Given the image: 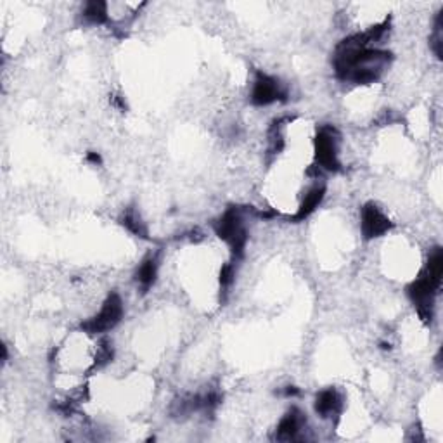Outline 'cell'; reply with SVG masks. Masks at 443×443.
<instances>
[{
	"label": "cell",
	"mask_w": 443,
	"mask_h": 443,
	"mask_svg": "<svg viewBox=\"0 0 443 443\" xmlns=\"http://www.w3.org/2000/svg\"><path fill=\"white\" fill-rule=\"evenodd\" d=\"M442 14L443 10H440L437 16V21H435V28H433V35H431L430 38V45L431 49H433L435 56L438 57V59H442V45H443V27H442Z\"/></svg>",
	"instance_id": "cell-14"
},
{
	"label": "cell",
	"mask_w": 443,
	"mask_h": 443,
	"mask_svg": "<svg viewBox=\"0 0 443 443\" xmlns=\"http://www.w3.org/2000/svg\"><path fill=\"white\" fill-rule=\"evenodd\" d=\"M337 149H340V133L334 126H321L314 139V151L317 168L328 170V172H340L341 163L337 159Z\"/></svg>",
	"instance_id": "cell-3"
},
{
	"label": "cell",
	"mask_w": 443,
	"mask_h": 443,
	"mask_svg": "<svg viewBox=\"0 0 443 443\" xmlns=\"http://www.w3.org/2000/svg\"><path fill=\"white\" fill-rule=\"evenodd\" d=\"M393 227L391 220L381 212V208L374 203H365L361 210V231L364 239H376L386 234Z\"/></svg>",
	"instance_id": "cell-6"
},
{
	"label": "cell",
	"mask_w": 443,
	"mask_h": 443,
	"mask_svg": "<svg viewBox=\"0 0 443 443\" xmlns=\"http://www.w3.org/2000/svg\"><path fill=\"white\" fill-rule=\"evenodd\" d=\"M156 277H158V260H156V256H147L136 272V281L143 289V293H147L152 288Z\"/></svg>",
	"instance_id": "cell-10"
},
{
	"label": "cell",
	"mask_w": 443,
	"mask_h": 443,
	"mask_svg": "<svg viewBox=\"0 0 443 443\" xmlns=\"http://www.w3.org/2000/svg\"><path fill=\"white\" fill-rule=\"evenodd\" d=\"M112 357H115V350H112L111 341L103 340L99 343V347H97V355H96V361H94L92 370L101 369V368H104V365H108L112 361Z\"/></svg>",
	"instance_id": "cell-13"
},
{
	"label": "cell",
	"mask_w": 443,
	"mask_h": 443,
	"mask_svg": "<svg viewBox=\"0 0 443 443\" xmlns=\"http://www.w3.org/2000/svg\"><path fill=\"white\" fill-rule=\"evenodd\" d=\"M315 412L321 417L328 419V417L337 416L343 409V397L337 390L334 388H328V390H322L321 393L315 397Z\"/></svg>",
	"instance_id": "cell-8"
},
{
	"label": "cell",
	"mask_w": 443,
	"mask_h": 443,
	"mask_svg": "<svg viewBox=\"0 0 443 443\" xmlns=\"http://www.w3.org/2000/svg\"><path fill=\"white\" fill-rule=\"evenodd\" d=\"M440 288L442 282L435 281L424 270L421 272L419 277H416V281H412L407 286V296L410 298V301L414 303V307H416L417 314H419L421 321L424 324H431L433 322L435 298H437Z\"/></svg>",
	"instance_id": "cell-2"
},
{
	"label": "cell",
	"mask_w": 443,
	"mask_h": 443,
	"mask_svg": "<svg viewBox=\"0 0 443 443\" xmlns=\"http://www.w3.org/2000/svg\"><path fill=\"white\" fill-rule=\"evenodd\" d=\"M213 228H215V234L219 235L222 241L227 242L234 259H242V256H245L249 235L245 227V222H242L241 208L231 206V208L213 224Z\"/></svg>",
	"instance_id": "cell-1"
},
{
	"label": "cell",
	"mask_w": 443,
	"mask_h": 443,
	"mask_svg": "<svg viewBox=\"0 0 443 443\" xmlns=\"http://www.w3.org/2000/svg\"><path fill=\"white\" fill-rule=\"evenodd\" d=\"M305 424H307V417L301 412L300 409L293 407L288 410L284 417L281 419V423L277 424V430H275V438L282 442H295L301 440V431L305 430Z\"/></svg>",
	"instance_id": "cell-7"
},
{
	"label": "cell",
	"mask_w": 443,
	"mask_h": 443,
	"mask_svg": "<svg viewBox=\"0 0 443 443\" xmlns=\"http://www.w3.org/2000/svg\"><path fill=\"white\" fill-rule=\"evenodd\" d=\"M83 17L92 24L108 23V20H110V14H108V3L101 2V0L87 2L85 9H83Z\"/></svg>",
	"instance_id": "cell-11"
},
{
	"label": "cell",
	"mask_w": 443,
	"mask_h": 443,
	"mask_svg": "<svg viewBox=\"0 0 443 443\" xmlns=\"http://www.w3.org/2000/svg\"><path fill=\"white\" fill-rule=\"evenodd\" d=\"M324 196H326L324 185H314V187H312L310 191L305 194V198H303V201H301L300 208H298L296 215H293L291 220L301 222V220L307 219V217H310L312 213L315 212V208L321 205L322 199H324Z\"/></svg>",
	"instance_id": "cell-9"
},
{
	"label": "cell",
	"mask_w": 443,
	"mask_h": 443,
	"mask_svg": "<svg viewBox=\"0 0 443 443\" xmlns=\"http://www.w3.org/2000/svg\"><path fill=\"white\" fill-rule=\"evenodd\" d=\"M87 159H89L90 163H94V165H99V163L103 161V159H101V156L97 154V152H89V154H87Z\"/></svg>",
	"instance_id": "cell-17"
},
{
	"label": "cell",
	"mask_w": 443,
	"mask_h": 443,
	"mask_svg": "<svg viewBox=\"0 0 443 443\" xmlns=\"http://www.w3.org/2000/svg\"><path fill=\"white\" fill-rule=\"evenodd\" d=\"M288 89L279 82L275 76L267 73H256L252 90V103L255 106H268L274 103H284L288 101Z\"/></svg>",
	"instance_id": "cell-5"
},
{
	"label": "cell",
	"mask_w": 443,
	"mask_h": 443,
	"mask_svg": "<svg viewBox=\"0 0 443 443\" xmlns=\"http://www.w3.org/2000/svg\"><path fill=\"white\" fill-rule=\"evenodd\" d=\"M234 277H235V270L234 265L232 263H225L220 270V288L222 291L227 293V289L234 284Z\"/></svg>",
	"instance_id": "cell-15"
},
{
	"label": "cell",
	"mask_w": 443,
	"mask_h": 443,
	"mask_svg": "<svg viewBox=\"0 0 443 443\" xmlns=\"http://www.w3.org/2000/svg\"><path fill=\"white\" fill-rule=\"evenodd\" d=\"M123 301L118 293H111L101 307L99 314L94 315L82 324V331L87 334H103L115 328L123 317Z\"/></svg>",
	"instance_id": "cell-4"
},
{
	"label": "cell",
	"mask_w": 443,
	"mask_h": 443,
	"mask_svg": "<svg viewBox=\"0 0 443 443\" xmlns=\"http://www.w3.org/2000/svg\"><path fill=\"white\" fill-rule=\"evenodd\" d=\"M119 222H122V225L126 228V231L132 232V234L137 235V238H144V239L147 238L146 224H144L143 219H140L133 210H126V212L122 215V219H119Z\"/></svg>",
	"instance_id": "cell-12"
},
{
	"label": "cell",
	"mask_w": 443,
	"mask_h": 443,
	"mask_svg": "<svg viewBox=\"0 0 443 443\" xmlns=\"http://www.w3.org/2000/svg\"><path fill=\"white\" fill-rule=\"evenodd\" d=\"M300 395V388L296 386H286L284 388V397H298Z\"/></svg>",
	"instance_id": "cell-16"
}]
</instances>
